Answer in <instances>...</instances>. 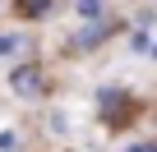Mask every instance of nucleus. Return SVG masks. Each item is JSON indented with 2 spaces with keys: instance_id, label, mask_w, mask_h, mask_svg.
<instances>
[{
  "instance_id": "nucleus-1",
  "label": "nucleus",
  "mask_w": 157,
  "mask_h": 152,
  "mask_svg": "<svg viewBox=\"0 0 157 152\" xmlns=\"http://www.w3.org/2000/svg\"><path fill=\"white\" fill-rule=\"evenodd\" d=\"M10 88L19 97H42V65H14L10 69Z\"/></svg>"
},
{
  "instance_id": "nucleus-2",
  "label": "nucleus",
  "mask_w": 157,
  "mask_h": 152,
  "mask_svg": "<svg viewBox=\"0 0 157 152\" xmlns=\"http://www.w3.org/2000/svg\"><path fill=\"white\" fill-rule=\"evenodd\" d=\"M120 106H129V92L125 88H102L97 92V111L106 115V124H120Z\"/></svg>"
},
{
  "instance_id": "nucleus-3",
  "label": "nucleus",
  "mask_w": 157,
  "mask_h": 152,
  "mask_svg": "<svg viewBox=\"0 0 157 152\" xmlns=\"http://www.w3.org/2000/svg\"><path fill=\"white\" fill-rule=\"evenodd\" d=\"M102 42H106V23H88V28H83V37H74V46H78V51L102 46Z\"/></svg>"
},
{
  "instance_id": "nucleus-4",
  "label": "nucleus",
  "mask_w": 157,
  "mask_h": 152,
  "mask_svg": "<svg viewBox=\"0 0 157 152\" xmlns=\"http://www.w3.org/2000/svg\"><path fill=\"white\" fill-rule=\"evenodd\" d=\"M14 9L23 19H42V14H51V0H14Z\"/></svg>"
},
{
  "instance_id": "nucleus-5",
  "label": "nucleus",
  "mask_w": 157,
  "mask_h": 152,
  "mask_svg": "<svg viewBox=\"0 0 157 152\" xmlns=\"http://www.w3.org/2000/svg\"><path fill=\"white\" fill-rule=\"evenodd\" d=\"M74 9L83 14V19H97V14L106 9V0H74Z\"/></svg>"
},
{
  "instance_id": "nucleus-6",
  "label": "nucleus",
  "mask_w": 157,
  "mask_h": 152,
  "mask_svg": "<svg viewBox=\"0 0 157 152\" xmlns=\"http://www.w3.org/2000/svg\"><path fill=\"white\" fill-rule=\"evenodd\" d=\"M19 51V37L14 32H0V55H14Z\"/></svg>"
},
{
  "instance_id": "nucleus-7",
  "label": "nucleus",
  "mask_w": 157,
  "mask_h": 152,
  "mask_svg": "<svg viewBox=\"0 0 157 152\" xmlns=\"http://www.w3.org/2000/svg\"><path fill=\"white\" fill-rule=\"evenodd\" d=\"M125 152H157V138H152V143H134V147H125Z\"/></svg>"
},
{
  "instance_id": "nucleus-8",
  "label": "nucleus",
  "mask_w": 157,
  "mask_h": 152,
  "mask_svg": "<svg viewBox=\"0 0 157 152\" xmlns=\"http://www.w3.org/2000/svg\"><path fill=\"white\" fill-rule=\"evenodd\" d=\"M148 51H152V55H157V46H148Z\"/></svg>"
}]
</instances>
